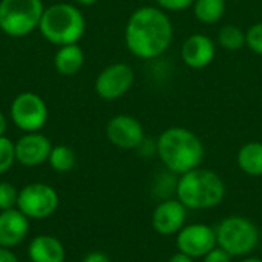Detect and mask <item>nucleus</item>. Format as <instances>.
Segmentation results:
<instances>
[{"label": "nucleus", "instance_id": "nucleus-1", "mask_svg": "<svg viewBox=\"0 0 262 262\" xmlns=\"http://www.w3.org/2000/svg\"><path fill=\"white\" fill-rule=\"evenodd\" d=\"M173 38V26L161 8L141 6L126 23V46L138 58H155L164 54Z\"/></svg>", "mask_w": 262, "mask_h": 262}, {"label": "nucleus", "instance_id": "nucleus-2", "mask_svg": "<svg viewBox=\"0 0 262 262\" xmlns=\"http://www.w3.org/2000/svg\"><path fill=\"white\" fill-rule=\"evenodd\" d=\"M157 154L167 170L183 175L200 167L204 158V146L192 130L169 127L157 140Z\"/></svg>", "mask_w": 262, "mask_h": 262}, {"label": "nucleus", "instance_id": "nucleus-3", "mask_svg": "<svg viewBox=\"0 0 262 262\" xmlns=\"http://www.w3.org/2000/svg\"><path fill=\"white\" fill-rule=\"evenodd\" d=\"M177 198L190 210L216 207L226 196L223 178L209 169L196 167L181 175L177 181Z\"/></svg>", "mask_w": 262, "mask_h": 262}, {"label": "nucleus", "instance_id": "nucleus-4", "mask_svg": "<svg viewBox=\"0 0 262 262\" xmlns=\"http://www.w3.org/2000/svg\"><path fill=\"white\" fill-rule=\"evenodd\" d=\"M38 31L45 40L58 48L74 45L84 35L86 20L77 6L71 3H55L45 8Z\"/></svg>", "mask_w": 262, "mask_h": 262}, {"label": "nucleus", "instance_id": "nucleus-5", "mask_svg": "<svg viewBox=\"0 0 262 262\" xmlns=\"http://www.w3.org/2000/svg\"><path fill=\"white\" fill-rule=\"evenodd\" d=\"M45 6L41 0H0V29L14 38L38 29Z\"/></svg>", "mask_w": 262, "mask_h": 262}, {"label": "nucleus", "instance_id": "nucleus-6", "mask_svg": "<svg viewBox=\"0 0 262 262\" xmlns=\"http://www.w3.org/2000/svg\"><path fill=\"white\" fill-rule=\"evenodd\" d=\"M216 244L233 256H247L259 244V230L255 223L244 216H229L216 229Z\"/></svg>", "mask_w": 262, "mask_h": 262}, {"label": "nucleus", "instance_id": "nucleus-7", "mask_svg": "<svg viewBox=\"0 0 262 262\" xmlns=\"http://www.w3.org/2000/svg\"><path fill=\"white\" fill-rule=\"evenodd\" d=\"M57 190L45 183H31L18 190L17 209L29 220H46L58 209Z\"/></svg>", "mask_w": 262, "mask_h": 262}, {"label": "nucleus", "instance_id": "nucleus-8", "mask_svg": "<svg viewBox=\"0 0 262 262\" xmlns=\"http://www.w3.org/2000/svg\"><path fill=\"white\" fill-rule=\"evenodd\" d=\"M49 111L45 100L34 92H21L11 103V120L25 134L38 132L48 123Z\"/></svg>", "mask_w": 262, "mask_h": 262}, {"label": "nucleus", "instance_id": "nucleus-9", "mask_svg": "<svg viewBox=\"0 0 262 262\" xmlns=\"http://www.w3.org/2000/svg\"><path fill=\"white\" fill-rule=\"evenodd\" d=\"M134 69L126 63H114L104 68L95 80V92L100 98L114 101L123 97L134 84Z\"/></svg>", "mask_w": 262, "mask_h": 262}, {"label": "nucleus", "instance_id": "nucleus-10", "mask_svg": "<svg viewBox=\"0 0 262 262\" xmlns=\"http://www.w3.org/2000/svg\"><path fill=\"white\" fill-rule=\"evenodd\" d=\"M216 244V233L207 224H189L184 226L177 235L178 252L189 255L190 258H203Z\"/></svg>", "mask_w": 262, "mask_h": 262}, {"label": "nucleus", "instance_id": "nucleus-11", "mask_svg": "<svg viewBox=\"0 0 262 262\" xmlns=\"http://www.w3.org/2000/svg\"><path fill=\"white\" fill-rule=\"evenodd\" d=\"M107 140L120 149H138L144 143V129L141 123L130 115H115L106 126Z\"/></svg>", "mask_w": 262, "mask_h": 262}, {"label": "nucleus", "instance_id": "nucleus-12", "mask_svg": "<svg viewBox=\"0 0 262 262\" xmlns=\"http://www.w3.org/2000/svg\"><path fill=\"white\" fill-rule=\"evenodd\" d=\"M52 143L40 132H29L15 141V160L21 166L37 167L48 161Z\"/></svg>", "mask_w": 262, "mask_h": 262}, {"label": "nucleus", "instance_id": "nucleus-13", "mask_svg": "<svg viewBox=\"0 0 262 262\" xmlns=\"http://www.w3.org/2000/svg\"><path fill=\"white\" fill-rule=\"evenodd\" d=\"M187 218V207L177 198V200H164L161 201L154 213H152V227L157 233L163 236H170L178 233Z\"/></svg>", "mask_w": 262, "mask_h": 262}, {"label": "nucleus", "instance_id": "nucleus-14", "mask_svg": "<svg viewBox=\"0 0 262 262\" xmlns=\"http://www.w3.org/2000/svg\"><path fill=\"white\" fill-rule=\"evenodd\" d=\"M29 233V218L17 207L0 212V247L14 249Z\"/></svg>", "mask_w": 262, "mask_h": 262}, {"label": "nucleus", "instance_id": "nucleus-15", "mask_svg": "<svg viewBox=\"0 0 262 262\" xmlns=\"http://www.w3.org/2000/svg\"><path fill=\"white\" fill-rule=\"evenodd\" d=\"M216 49L215 43L210 37L204 34L190 35L181 46V58L183 61L193 69H203L209 66L215 58Z\"/></svg>", "mask_w": 262, "mask_h": 262}, {"label": "nucleus", "instance_id": "nucleus-16", "mask_svg": "<svg viewBox=\"0 0 262 262\" xmlns=\"http://www.w3.org/2000/svg\"><path fill=\"white\" fill-rule=\"evenodd\" d=\"M31 262H64L66 250L61 241L51 235H38L28 246Z\"/></svg>", "mask_w": 262, "mask_h": 262}, {"label": "nucleus", "instance_id": "nucleus-17", "mask_svg": "<svg viewBox=\"0 0 262 262\" xmlns=\"http://www.w3.org/2000/svg\"><path fill=\"white\" fill-rule=\"evenodd\" d=\"M83 64H84V52L78 46V43L60 46L54 55V66L57 72L64 77H72L78 74Z\"/></svg>", "mask_w": 262, "mask_h": 262}, {"label": "nucleus", "instance_id": "nucleus-18", "mask_svg": "<svg viewBox=\"0 0 262 262\" xmlns=\"http://www.w3.org/2000/svg\"><path fill=\"white\" fill-rule=\"evenodd\" d=\"M239 169L250 177L262 175V143L250 141L246 143L238 152Z\"/></svg>", "mask_w": 262, "mask_h": 262}, {"label": "nucleus", "instance_id": "nucleus-19", "mask_svg": "<svg viewBox=\"0 0 262 262\" xmlns=\"http://www.w3.org/2000/svg\"><path fill=\"white\" fill-rule=\"evenodd\" d=\"M226 12V0H195L193 14L204 25H213L223 18Z\"/></svg>", "mask_w": 262, "mask_h": 262}, {"label": "nucleus", "instance_id": "nucleus-20", "mask_svg": "<svg viewBox=\"0 0 262 262\" xmlns=\"http://www.w3.org/2000/svg\"><path fill=\"white\" fill-rule=\"evenodd\" d=\"M48 163L55 172H60V173L69 172V170L74 169V166L77 163L75 152L69 146H64V144L52 146Z\"/></svg>", "mask_w": 262, "mask_h": 262}, {"label": "nucleus", "instance_id": "nucleus-21", "mask_svg": "<svg viewBox=\"0 0 262 262\" xmlns=\"http://www.w3.org/2000/svg\"><path fill=\"white\" fill-rule=\"evenodd\" d=\"M218 41L227 51H238L246 45V32L235 25H226L218 32Z\"/></svg>", "mask_w": 262, "mask_h": 262}, {"label": "nucleus", "instance_id": "nucleus-22", "mask_svg": "<svg viewBox=\"0 0 262 262\" xmlns=\"http://www.w3.org/2000/svg\"><path fill=\"white\" fill-rule=\"evenodd\" d=\"M15 161V143L5 135L0 137V175L6 173Z\"/></svg>", "mask_w": 262, "mask_h": 262}, {"label": "nucleus", "instance_id": "nucleus-23", "mask_svg": "<svg viewBox=\"0 0 262 262\" xmlns=\"http://www.w3.org/2000/svg\"><path fill=\"white\" fill-rule=\"evenodd\" d=\"M18 200V190L8 181H0V212L15 209Z\"/></svg>", "mask_w": 262, "mask_h": 262}, {"label": "nucleus", "instance_id": "nucleus-24", "mask_svg": "<svg viewBox=\"0 0 262 262\" xmlns=\"http://www.w3.org/2000/svg\"><path fill=\"white\" fill-rule=\"evenodd\" d=\"M246 45L258 55H262V21H258L246 32Z\"/></svg>", "mask_w": 262, "mask_h": 262}, {"label": "nucleus", "instance_id": "nucleus-25", "mask_svg": "<svg viewBox=\"0 0 262 262\" xmlns=\"http://www.w3.org/2000/svg\"><path fill=\"white\" fill-rule=\"evenodd\" d=\"M163 11H184L195 3V0H157Z\"/></svg>", "mask_w": 262, "mask_h": 262}, {"label": "nucleus", "instance_id": "nucleus-26", "mask_svg": "<svg viewBox=\"0 0 262 262\" xmlns=\"http://www.w3.org/2000/svg\"><path fill=\"white\" fill-rule=\"evenodd\" d=\"M230 259L232 256L218 246L212 249L206 256H203V262H230Z\"/></svg>", "mask_w": 262, "mask_h": 262}, {"label": "nucleus", "instance_id": "nucleus-27", "mask_svg": "<svg viewBox=\"0 0 262 262\" xmlns=\"http://www.w3.org/2000/svg\"><path fill=\"white\" fill-rule=\"evenodd\" d=\"M81 262H111V259L104 252H91L83 258Z\"/></svg>", "mask_w": 262, "mask_h": 262}, {"label": "nucleus", "instance_id": "nucleus-28", "mask_svg": "<svg viewBox=\"0 0 262 262\" xmlns=\"http://www.w3.org/2000/svg\"><path fill=\"white\" fill-rule=\"evenodd\" d=\"M0 262H18V258L12 252V249L0 247Z\"/></svg>", "mask_w": 262, "mask_h": 262}, {"label": "nucleus", "instance_id": "nucleus-29", "mask_svg": "<svg viewBox=\"0 0 262 262\" xmlns=\"http://www.w3.org/2000/svg\"><path fill=\"white\" fill-rule=\"evenodd\" d=\"M169 262H193V258H190L189 255L186 253H181V252H177L175 255L170 256Z\"/></svg>", "mask_w": 262, "mask_h": 262}, {"label": "nucleus", "instance_id": "nucleus-30", "mask_svg": "<svg viewBox=\"0 0 262 262\" xmlns=\"http://www.w3.org/2000/svg\"><path fill=\"white\" fill-rule=\"evenodd\" d=\"M6 127H8V121H6V117L0 112V137L5 135L6 132Z\"/></svg>", "mask_w": 262, "mask_h": 262}, {"label": "nucleus", "instance_id": "nucleus-31", "mask_svg": "<svg viewBox=\"0 0 262 262\" xmlns=\"http://www.w3.org/2000/svg\"><path fill=\"white\" fill-rule=\"evenodd\" d=\"M80 5H83V6H91V5H94V3H97L98 0H77Z\"/></svg>", "mask_w": 262, "mask_h": 262}, {"label": "nucleus", "instance_id": "nucleus-32", "mask_svg": "<svg viewBox=\"0 0 262 262\" xmlns=\"http://www.w3.org/2000/svg\"><path fill=\"white\" fill-rule=\"evenodd\" d=\"M239 262H262V259H259V258H246V259H243V261Z\"/></svg>", "mask_w": 262, "mask_h": 262}]
</instances>
